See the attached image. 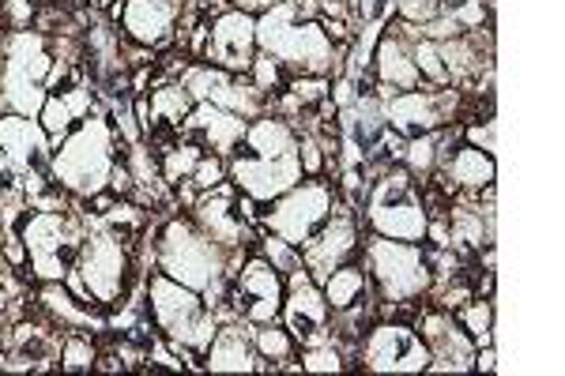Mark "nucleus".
Instances as JSON below:
<instances>
[{
	"mask_svg": "<svg viewBox=\"0 0 565 376\" xmlns=\"http://www.w3.org/2000/svg\"><path fill=\"white\" fill-rule=\"evenodd\" d=\"M125 154H129V143L114 132L106 109H98V114L76 121L65 140L53 147L50 170L72 196H95L106 189L109 166Z\"/></svg>",
	"mask_w": 565,
	"mask_h": 376,
	"instance_id": "nucleus-1",
	"label": "nucleus"
},
{
	"mask_svg": "<svg viewBox=\"0 0 565 376\" xmlns=\"http://www.w3.org/2000/svg\"><path fill=\"white\" fill-rule=\"evenodd\" d=\"M154 271L185 282L193 290L212 287L218 275H226V249L207 237L193 223V215H167L154 223Z\"/></svg>",
	"mask_w": 565,
	"mask_h": 376,
	"instance_id": "nucleus-2",
	"label": "nucleus"
},
{
	"mask_svg": "<svg viewBox=\"0 0 565 376\" xmlns=\"http://www.w3.org/2000/svg\"><path fill=\"white\" fill-rule=\"evenodd\" d=\"M362 268L370 275V290L377 301H423L430 298L434 275L426 264V249L415 241H392L381 234H362L359 249Z\"/></svg>",
	"mask_w": 565,
	"mask_h": 376,
	"instance_id": "nucleus-3",
	"label": "nucleus"
},
{
	"mask_svg": "<svg viewBox=\"0 0 565 376\" xmlns=\"http://www.w3.org/2000/svg\"><path fill=\"white\" fill-rule=\"evenodd\" d=\"M359 215H362L366 234L392 237V241H415V245H423L426 223H430L423 207L418 181L399 166V162L370 181V196H366V204L359 207Z\"/></svg>",
	"mask_w": 565,
	"mask_h": 376,
	"instance_id": "nucleus-4",
	"label": "nucleus"
},
{
	"mask_svg": "<svg viewBox=\"0 0 565 376\" xmlns=\"http://www.w3.org/2000/svg\"><path fill=\"white\" fill-rule=\"evenodd\" d=\"M340 189L328 178H302L295 189H287L282 196H276L271 204H264L260 215V230L282 237L295 249H302L309 241V234L321 230V223L332 215Z\"/></svg>",
	"mask_w": 565,
	"mask_h": 376,
	"instance_id": "nucleus-5",
	"label": "nucleus"
},
{
	"mask_svg": "<svg viewBox=\"0 0 565 376\" xmlns=\"http://www.w3.org/2000/svg\"><path fill=\"white\" fill-rule=\"evenodd\" d=\"M354 369L362 373H426L430 346L418 339L412 320H373L354 346Z\"/></svg>",
	"mask_w": 565,
	"mask_h": 376,
	"instance_id": "nucleus-6",
	"label": "nucleus"
},
{
	"mask_svg": "<svg viewBox=\"0 0 565 376\" xmlns=\"http://www.w3.org/2000/svg\"><path fill=\"white\" fill-rule=\"evenodd\" d=\"M362 234H366V226H362L359 207H351L348 200L340 196L332 207V215L321 223V230L309 234V241L298 249L302 253V268L313 275L317 287L328 279L332 268H340V264H348V260H359Z\"/></svg>",
	"mask_w": 565,
	"mask_h": 376,
	"instance_id": "nucleus-7",
	"label": "nucleus"
},
{
	"mask_svg": "<svg viewBox=\"0 0 565 376\" xmlns=\"http://www.w3.org/2000/svg\"><path fill=\"white\" fill-rule=\"evenodd\" d=\"M430 301V298H426ZM426 346H430V369L426 373H471V357H476V343L471 335L457 324V316L441 305H418L412 320Z\"/></svg>",
	"mask_w": 565,
	"mask_h": 376,
	"instance_id": "nucleus-8",
	"label": "nucleus"
},
{
	"mask_svg": "<svg viewBox=\"0 0 565 376\" xmlns=\"http://www.w3.org/2000/svg\"><path fill=\"white\" fill-rule=\"evenodd\" d=\"M253 57H257V15L242 12V8H226V12L215 15L212 26H207L204 61L245 76Z\"/></svg>",
	"mask_w": 565,
	"mask_h": 376,
	"instance_id": "nucleus-9",
	"label": "nucleus"
},
{
	"mask_svg": "<svg viewBox=\"0 0 565 376\" xmlns=\"http://www.w3.org/2000/svg\"><path fill=\"white\" fill-rule=\"evenodd\" d=\"M226 170H231V181L238 185L245 196L260 200V204H271L276 196H282L287 189H295L302 181V166H298V151L282 154V159H253L242 147H234V154L226 159Z\"/></svg>",
	"mask_w": 565,
	"mask_h": 376,
	"instance_id": "nucleus-10",
	"label": "nucleus"
},
{
	"mask_svg": "<svg viewBox=\"0 0 565 376\" xmlns=\"http://www.w3.org/2000/svg\"><path fill=\"white\" fill-rule=\"evenodd\" d=\"M328 316H332V309H328V301H324L321 287L313 282V275H309L306 268L290 271L287 275V293H282V305H279V324L287 327L298 343H306V339L324 332Z\"/></svg>",
	"mask_w": 565,
	"mask_h": 376,
	"instance_id": "nucleus-11",
	"label": "nucleus"
},
{
	"mask_svg": "<svg viewBox=\"0 0 565 376\" xmlns=\"http://www.w3.org/2000/svg\"><path fill=\"white\" fill-rule=\"evenodd\" d=\"M185 0H125L121 8V39L136 45H151L154 53L174 50L178 45V15Z\"/></svg>",
	"mask_w": 565,
	"mask_h": 376,
	"instance_id": "nucleus-12",
	"label": "nucleus"
},
{
	"mask_svg": "<svg viewBox=\"0 0 565 376\" xmlns=\"http://www.w3.org/2000/svg\"><path fill=\"white\" fill-rule=\"evenodd\" d=\"M245 117L231 114L223 106H212V103H193L189 117L181 121V140L185 143H196L200 151H212V154H223L231 159L234 147L242 143L245 136Z\"/></svg>",
	"mask_w": 565,
	"mask_h": 376,
	"instance_id": "nucleus-13",
	"label": "nucleus"
},
{
	"mask_svg": "<svg viewBox=\"0 0 565 376\" xmlns=\"http://www.w3.org/2000/svg\"><path fill=\"white\" fill-rule=\"evenodd\" d=\"M200 362H204V373H253V369H257L253 324H245V320L218 324L212 346H207Z\"/></svg>",
	"mask_w": 565,
	"mask_h": 376,
	"instance_id": "nucleus-14",
	"label": "nucleus"
},
{
	"mask_svg": "<svg viewBox=\"0 0 565 376\" xmlns=\"http://www.w3.org/2000/svg\"><path fill=\"white\" fill-rule=\"evenodd\" d=\"M441 178L463 196H476V192L498 185V159L490 151H479L471 143H457L441 162Z\"/></svg>",
	"mask_w": 565,
	"mask_h": 376,
	"instance_id": "nucleus-15",
	"label": "nucleus"
},
{
	"mask_svg": "<svg viewBox=\"0 0 565 376\" xmlns=\"http://www.w3.org/2000/svg\"><path fill=\"white\" fill-rule=\"evenodd\" d=\"M238 147L253 159H282V154L298 151V128L279 114H260L245 125Z\"/></svg>",
	"mask_w": 565,
	"mask_h": 376,
	"instance_id": "nucleus-16",
	"label": "nucleus"
},
{
	"mask_svg": "<svg viewBox=\"0 0 565 376\" xmlns=\"http://www.w3.org/2000/svg\"><path fill=\"white\" fill-rule=\"evenodd\" d=\"M321 293L332 313H343V309L366 301L373 290H370V275L362 268V260H348V264H340V268L328 271V279L321 282Z\"/></svg>",
	"mask_w": 565,
	"mask_h": 376,
	"instance_id": "nucleus-17",
	"label": "nucleus"
},
{
	"mask_svg": "<svg viewBox=\"0 0 565 376\" xmlns=\"http://www.w3.org/2000/svg\"><path fill=\"white\" fill-rule=\"evenodd\" d=\"M234 282L249 301H276V305H282V293H287V279L260 253L245 256L242 268L234 271Z\"/></svg>",
	"mask_w": 565,
	"mask_h": 376,
	"instance_id": "nucleus-18",
	"label": "nucleus"
},
{
	"mask_svg": "<svg viewBox=\"0 0 565 376\" xmlns=\"http://www.w3.org/2000/svg\"><path fill=\"white\" fill-rule=\"evenodd\" d=\"M148 103H151V121L181 128V121L189 117V109H193V95H189L181 79H162L159 87L148 90Z\"/></svg>",
	"mask_w": 565,
	"mask_h": 376,
	"instance_id": "nucleus-19",
	"label": "nucleus"
},
{
	"mask_svg": "<svg viewBox=\"0 0 565 376\" xmlns=\"http://www.w3.org/2000/svg\"><path fill=\"white\" fill-rule=\"evenodd\" d=\"M452 316H457V324L471 335V343H476V346L494 343V324H498L494 298H479V293H476V298L463 301V305Z\"/></svg>",
	"mask_w": 565,
	"mask_h": 376,
	"instance_id": "nucleus-20",
	"label": "nucleus"
},
{
	"mask_svg": "<svg viewBox=\"0 0 565 376\" xmlns=\"http://www.w3.org/2000/svg\"><path fill=\"white\" fill-rule=\"evenodd\" d=\"M253 351L264 362H271V376H276V365L287 362V357H298V339L287 332V327L279 324V320H271V324H257L253 327Z\"/></svg>",
	"mask_w": 565,
	"mask_h": 376,
	"instance_id": "nucleus-21",
	"label": "nucleus"
},
{
	"mask_svg": "<svg viewBox=\"0 0 565 376\" xmlns=\"http://www.w3.org/2000/svg\"><path fill=\"white\" fill-rule=\"evenodd\" d=\"M98 362V343L90 332H65L61 335V351H57V365L65 373H95Z\"/></svg>",
	"mask_w": 565,
	"mask_h": 376,
	"instance_id": "nucleus-22",
	"label": "nucleus"
},
{
	"mask_svg": "<svg viewBox=\"0 0 565 376\" xmlns=\"http://www.w3.org/2000/svg\"><path fill=\"white\" fill-rule=\"evenodd\" d=\"M200 154H204V151H200L196 143H185V140H178L174 147L159 151V178H162V185L174 189V185H181V181L193 178Z\"/></svg>",
	"mask_w": 565,
	"mask_h": 376,
	"instance_id": "nucleus-23",
	"label": "nucleus"
},
{
	"mask_svg": "<svg viewBox=\"0 0 565 376\" xmlns=\"http://www.w3.org/2000/svg\"><path fill=\"white\" fill-rule=\"evenodd\" d=\"M412 53H415V68H418V79H423V87H452L449 64H445V53H441V42L415 39Z\"/></svg>",
	"mask_w": 565,
	"mask_h": 376,
	"instance_id": "nucleus-24",
	"label": "nucleus"
},
{
	"mask_svg": "<svg viewBox=\"0 0 565 376\" xmlns=\"http://www.w3.org/2000/svg\"><path fill=\"white\" fill-rule=\"evenodd\" d=\"M245 76H249V84L264 95V109H268V98H276V95L287 90L290 72L282 68L276 57H268V53L257 50V57H253V64H249V72H245Z\"/></svg>",
	"mask_w": 565,
	"mask_h": 376,
	"instance_id": "nucleus-25",
	"label": "nucleus"
},
{
	"mask_svg": "<svg viewBox=\"0 0 565 376\" xmlns=\"http://www.w3.org/2000/svg\"><path fill=\"white\" fill-rule=\"evenodd\" d=\"M249 253H260L264 260H268L271 268L282 275V279H287V275L295 271V268H302V253H298L290 241H282V237L268 234V230H257V241H253Z\"/></svg>",
	"mask_w": 565,
	"mask_h": 376,
	"instance_id": "nucleus-26",
	"label": "nucleus"
},
{
	"mask_svg": "<svg viewBox=\"0 0 565 376\" xmlns=\"http://www.w3.org/2000/svg\"><path fill=\"white\" fill-rule=\"evenodd\" d=\"M34 121L42 125V132H45V140H50V147H57L65 136L76 128V117H72V109L68 103L61 95H45V103L39 109V117Z\"/></svg>",
	"mask_w": 565,
	"mask_h": 376,
	"instance_id": "nucleus-27",
	"label": "nucleus"
},
{
	"mask_svg": "<svg viewBox=\"0 0 565 376\" xmlns=\"http://www.w3.org/2000/svg\"><path fill=\"white\" fill-rule=\"evenodd\" d=\"M287 95L295 98L302 109L321 106L328 95H332V79L328 76H290L287 79Z\"/></svg>",
	"mask_w": 565,
	"mask_h": 376,
	"instance_id": "nucleus-28",
	"label": "nucleus"
},
{
	"mask_svg": "<svg viewBox=\"0 0 565 376\" xmlns=\"http://www.w3.org/2000/svg\"><path fill=\"white\" fill-rule=\"evenodd\" d=\"M226 178H231V170H226L223 154L204 151V154H200V162H196V170H193V178H189V185H193L200 196H204V192H212L218 181H226Z\"/></svg>",
	"mask_w": 565,
	"mask_h": 376,
	"instance_id": "nucleus-29",
	"label": "nucleus"
},
{
	"mask_svg": "<svg viewBox=\"0 0 565 376\" xmlns=\"http://www.w3.org/2000/svg\"><path fill=\"white\" fill-rule=\"evenodd\" d=\"M392 15L407 26H423L434 15H441V8H437V0H392Z\"/></svg>",
	"mask_w": 565,
	"mask_h": 376,
	"instance_id": "nucleus-30",
	"label": "nucleus"
},
{
	"mask_svg": "<svg viewBox=\"0 0 565 376\" xmlns=\"http://www.w3.org/2000/svg\"><path fill=\"white\" fill-rule=\"evenodd\" d=\"M460 140L471 143V147H479V151L494 154L498 151V121H494V117H482V125L479 121L460 125Z\"/></svg>",
	"mask_w": 565,
	"mask_h": 376,
	"instance_id": "nucleus-31",
	"label": "nucleus"
},
{
	"mask_svg": "<svg viewBox=\"0 0 565 376\" xmlns=\"http://www.w3.org/2000/svg\"><path fill=\"white\" fill-rule=\"evenodd\" d=\"M498 369V351L494 343L476 346V357H471V373H494Z\"/></svg>",
	"mask_w": 565,
	"mask_h": 376,
	"instance_id": "nucleus-32",
	"label": "nucleus"
}]
</instances>
